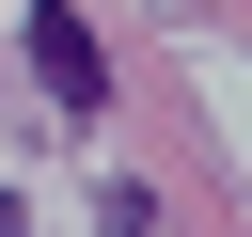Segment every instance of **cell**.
<instances>
[{"instance_id":"cell-1","label":"cell","mask_w":252,"mask_h":237,"mask_svg":"<svg viewBox=\"0 0 252 237\" xmlns=\"http://www.w3.org/2000/svg\"><path fill=\"white\" fill-rule=\"evenodd\" d=\"M32 79H47V111H63V126H94V111H110V63H94L79 0H32Z\"/></svg>"},{"instance_id":"cell-3","label":"cell","mask_w":252,"mask_h":237,"mask_svg":"<svg viewBox=\"0 0 252 237\" xmlns=\"http://www.w3.org/2000/svg\"><path fill=\"white\" fill-rule=\"evenodd\" d=\"M0 237H32V205H16V190H0Z\"/></svg>"},{"instance_id":"cell-2","label":"cell","mask_w":252,"mask_h":237,"mask_svg":"<svg viewBox=\"0 0 252 237\" xmlns=\"http://www.w3.org/2000/svg\"><path fill=\"white\" fill-rule=\"evenodd\" d=\"M94 237H173V221H158V190H94Z\"/></svg>"}]
</instances>
